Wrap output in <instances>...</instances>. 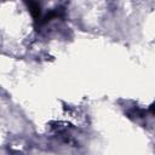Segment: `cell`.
<instances>
[{"instance_id":"cell-1","label":"cell","mask_w":155,"mask_h":155,"mask_svg":"<svg viewBox=\"0 0 155 155\" xmlns=\"http://www.w3.org/2000/svg\"><path fill=\"white\" fill-rule=\"evenodd\" d=\"M24 2L27 5V7H28V10H29V12L31 15V17L34 18L35 25L38 27V24L40 23L41 18H42L41 17V6H40L39 1L38 0H24Z\"/></svg>"},{"instance_id":"cell-2","label":"cell","mask_w":155,"mask_h":155,"mask_svg":"<svg viewBox=\"0 0 155 155\" xmlns=\"http://www.w3.org/2000/svg\"><path fill=\"white\" fill-rule=\"evenodd\" d=\"M62 17H64V8H63V7H57V8L52 10V11L47 12V13L41 18V21H40V23H39L38 25H39V27H40V25H44V24L51 22V21L54 19V18H62Z\"/></svg>"},{"instance_id":"cell-3","label":"cell","mask_w":155,"mask_h":155,"mask_svg":"<svg viewBox=\"0 0 155 155\" xmlns=\"http://www.w3.org/2000/svg\"><path fill=\"white\" fill-rule=\"evenodd\" d=\"M149 111L155 116V103H153L151 105H150V108H149Z\"/></svg>"}]
</instances>
